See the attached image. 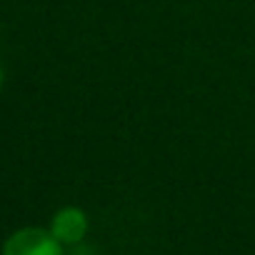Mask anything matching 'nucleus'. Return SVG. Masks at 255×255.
Segmentation results:
<instances>
[{"instance_id":"obj_1","label":"nucleus","mask_w":255,"mask_h":255,"mask_svg":"<svg viewBox=\"0 0 255 255\" xmlns=\"http://www.w3.org/2000/svg\"><path fill=\"white\" fill-rule=\"evenodd\" d=\"M0 255H63V245L45 228H20L3 243Z\"/></svg>"},{"instance_id":"obj_2","label":"nucleus","mask_w":255,"mask_h":255,"mask_svg":"<svg viewBox=\"0 0 255 255\" xmlns=\"http://www.w3.org/2000/svg\"><path fill=\"white\" fill-rule=\"evenodd\" d=\"M48 230L55 235V240L60 245H73L75 248L88 235V215H85V210H80L75 205H65L53 215Z\"/></svg>"},{"instance_id":"obj_3","label":"nucleus","mask_w":255,"mask_h":255,"mask_svg":"<svg viewBox=\"0 0 255 255\" xmlns=\"http://www.w3.org/2000/svg\"><path fill=\"white\" fill-rule=\"evenodd\" d=\"M0 85H3V68H0Z\"/></svg>"}]
</instances>
